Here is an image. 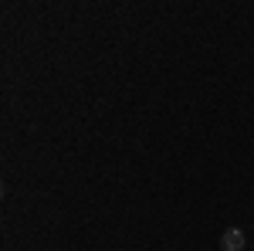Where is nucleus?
<instances>
[{
	"label": "nucleus",
	"instance_id": "f257e3e1",
	"mask_svg": "<svg viewBox=\"0 0 254 251\" xmlns=\"http://www.w3.org/2000/svg\"><path fill=\"white\" fill-rule=\"evenodd\" d=\"M220 251H244V231H241V228L224 231V238H220Z\"/></svg>",
	"mask_w": 254,
	"mask_h": 251
}]
</instances>
